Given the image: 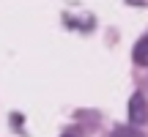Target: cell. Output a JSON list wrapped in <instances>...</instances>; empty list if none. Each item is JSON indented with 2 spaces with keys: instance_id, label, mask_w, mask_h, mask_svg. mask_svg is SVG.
Returning a JSON list of instances; mask_svg holds the SVG:
<instances>
[{
  "instance_id": "277c9868",
  "label": "cell",
  "mask_w": 148,
  "mask_h": 137,
  "mask_svg": "<svg viewBox=\"0 0 148 137\" xmlns=\"http://www.w3.org/2000/svg\"><path fill=\"white\" fill-rule=\"evenodd\" d=\"M63 137H74V134H63Z\"/></svg>"
},
{
  "instance_id": "7a4b0ae2",
  "label": "cell",
  "mask_w": 148,
  "mask_h": 137,
  "mask_svg": "<svg viewBox=\"0 0 148 137\" xmlns=\"http://www.w3.org/2000/svg\"><path fill=\"white\" fill-rule=\"evenodd\" d=\"M132 58H134V63H140V66H148V36H143L137 44H134V52H132Z\"/></svg>"
},
{
  "instance_id": "3957f363",
  "label": "cell",
  "mask_w": 148,
  "mask_h": 137,
  "mask_svg": "<svg viewBox=\"0 0 148 137\" xmlns=\"http://www.w3.org/2000/svg\"><path fill=\"white\" fill-rule=\"evenodd\" d=\"M110 137H143V132H137L134 126H118V129H112Z\"/></svg>"
},
{
  "instance_id": "6da1fadb",
  "label": "cell",
  "mask_w": 148,
  "mask_h": 137,
  "mask_svg": "<svg viewBox=\"0 0 148 137\" xmlns=\"http://www.w3.org/2000/svg\"><path fill=\"white\" fill-rule=\"evenodd\" d=\"M129 121H132L134 126L148 121V104H145L143 93H134L132 99H129Z\"/></svg>"
}]
</instances>
